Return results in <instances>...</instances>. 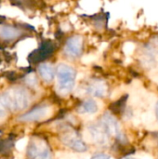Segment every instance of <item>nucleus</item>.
<instances>
[{
	"instance_id": "obj_16",
	"label": "nucleus",
	"mask_w": 158,
	"mask_h": 159,
	"mask_svg": "<svg viewBox=\"0 0 158 159\" xmlns=\"http://www.w3.org/2000/svg\"><path fill=\"white\" fill-rule=\"evenodd\" d=\"M56 157L58 159H83L82 156H77L75 154L67 152H58L56 154Z\"/></svg>"
},
{
	"instance_id": "obj_30",
	"label": "nucleus",
	"mask_w": 158,
	"mask_h": 159,
	"mask_svg": "<svg viewBox=\"0 0 158 159\" xmlns=\"http://www.w3.org/2000/svg\"><path fill=\"white\" fill-rule=\"evenodd\" d=\"M125 159H134V158H132V157H129V158H125Z\"/></svg>"
},
{
	"instance_id": "obj_15",
	"label": "nucleus",
	"mask_w": 158,
	"mask_h": 159,
	"mask_svg": "<svg viewBox=\"0 0 158 159\" xmlns=\"http://www.w3.org/2000/svg\"><path fill=\"white\" fill-rule=\"evenodd\" d=\"M0 13L8 17H16L20 15V10H19L16 7H3L0 8Z\"/></svg>"
},
{
	"instance_id": "obj_26",
	"label": "nucleus",
	"mask_w": 158,
	"mask_h": 159,
	"mask_svg": "<svg viewBox=\"0 0 158 159\" xmlns=\"http://www.w3.org/2000/svg\"><path fill=\"white\" fill-rule=\"evenodd\" d=\"M61 29H62L63 31H69L70 26H69L67 23H64V24H62V25H61Z\"/></svg>"
},
{
	"instance_id": "obj_19",
	"label": "nucleus",
	"mask_w": 158,
	"mask_h": 159,
	"mask_svg": "<svg viewBox=\"0 0 158 159\" xmlns=\"http://www.w3.org/2000/svg\"><path fill=\"white\" fill-rule=\"evenodd\" d=\"M27 144H28V138L25 137V138H22V139L19 140V141L16 143L15 147H16V149H17L18 151L22 152V151L26 148Z\"/></svg>"
},
{
	"instance_id": "obj_5",
	"label": "nucleus",
	"mask_w": 158,
	"mask_h": 159,
	"mask_svg": "<svg viewBox=\"0 0 158 159\" xmlns=\"http://www.w3.org/2000/svg\"><path fill=\"white\" fill-rule=\"evenodd\" d=\"M103 126L109 134H111L118 139H121V140L123 139V133H122L120 124L109 113L105 114L103 116Z\"/></svg>"
},
{
	"instance_id": "obj_23",
	"label": "nucleus",
	"mask_w": 158,
	"mask_h": 159,
	"mask_svg": "<svg viewBox=\"0 0 158 159\" xmlns=\"http://www.w3.org/2000/svg\"><path fill=\"white\" fill-rule=\"evenodd\" d=\"M122 89H115L114 90V92L112 93V95H111V99L112 100H116L117 98H119L120 96H121V94H122Z\"/></svg>"
},
{
	"instance_id": "obj_24",
	"label": "nucleus",
	"mask_w": 158,
	"mask_h": 159,
	"mask_svg": "<svg viewBox=\"0 0 158 159\" xmlns=\"http://www.w3.org/2000/svg\"><path fill=\"white\" fill-rule=\"evenodd\" d=\"M91 159H110V157L106 155H103V154H100V155H97L95 156L93 158Z\"/></svg>"
},
{
	"instance_id": "obj_21",
	"label": "nucleus",
	"mask_w": 158,
	"mask_h": 159,
	"mask_svg": "<svg viewBox=\"0 0 158 159\" xmlns=\"http://www.w3.org/2000/svg\"><path fill=\"white\" fill-rule=\"evenodd\" d=\"M7 108L0 100V123H3L7 117Z\"/></svg>"
},
{
	"instance_id": "obj_8",
	"label": "nucleus",
	"mask_w": 158,
	"mask_h": 159,
	"mask_svg": "<svg viewBox=\"0 0 158 159\" xmlns=\"http://www.w3.org/2000/svg\"><path fill=\"white\" fill-rule=\"evenodd\" d=\"M89 130L93 136L94 143H98L101 145H103L108 143V136H107V130L105 129L104 126H98L93 125L89 128Z\"/></svg>"
},
{
	"instance_id": "obj_7",
	"label": "nucleus",
	"mask_w": 158,
	"mask_h": 159,
	"mask_svg": "<svg viewBox=\"0 0 158 159\" xmlns=\"http://www.w3.org/2000/svg\"><path fill=\"white\" fill-rule=\"evenodd\" d=\"M61 141L65 145H67L76 151H84L86 149L83 142H81V140L77 137V135L74 131H70V132L65 133L61 137Z\"/></svg>"
},
{
	"instance_id": "obj_25",
	"label": "nucleus",
	"mask_w": 158,
	"mask_h": 159,
	"mask_svg": "<svg viewBox=\"0 0 158 159\" xmlns=\"http://www.w3.org/2000/svg\"><path fill=\"white\" fill-rule=\"evenodd\" d=\"M151 79L155 82L158 84V74L157 73H155V74H152L151 75Z\"/></svg>"
},
{
	"instance_id": "obj_13",
	"label": "nucleus",
	"mask_w": 158,
	"mask_h": 159,
	"mask_svg": "<svg viewBox=\"0 0 158 159\" xmlns=\"http://www.w3.org/2000/svg\"><path fill=\"white\" fill-rule=\"evenodd\" d=\"M98 110V105H97V102L92 100V99H88L86 100L82 105L80 106L79 108V112L84 115H88V116H90V115H93L97 112Z\"/></svg>"
},
{
	"instance_id": "obj_20",
	"label": "nucleus",
	"mask_w": 158,
	"mask_h": 159,
	"mask_svg": "<svg viewBox=\"0 0 158 159\" xmlns=\"http://www.w3.org/2000/svg\"><path fill=\"white\" fill-rule=\"evenodd\" d=\"M136 46L134 43L132 42H127L124 44V47H123V51L127 54V55H131L135 49Z\"/></svg>"
},
{
	"instance_id": "obj_17",
	"label": "nucleus",
	"mask_w": 158,
	"mask_h": 159,
	"mask_svg": "<svg viewBox=\"0 0 158 159\" xmlns=\"http://www.w3.org/2000/svg\"><path fill=\"white\" fill-rule=\"evenodd\" d=\"M82 138H83V141L86 143H94L93 136H92L89 129H86L83 130V132H82Z\"/></svg>"
},
{
	"instance_id": "obj_11",
	"label": "nucleus",
	"mask_w": 158,
	"mask_h": 159,
	"mask_svg": "<svg viewBox=\"0 0 158 159\" xmlns=\"http://www.w3.org/2000/svg\"><path fill=\"white\" fill-rule=\"evenodd\" d=\"M88 92L95 97H103L107 92V86L103 81H94L88 87Z\"/></svg>"
},
{
	"instance_id": "obj_2",
	"label": "nucleus",
	"mask_w": 158,
	"mask_h": 159,
	"mask_svg": "<svg viewBox=\"0 0 158 159\" xmlns=\"http://www.w3.org/2000/svg\"><path fill=\"white\" fill-rule=\"evenodd\" d=\"M75 78L74 70L66 64H60L57 68L56 91L60 96H66L74 88Z\"/></svg>"
},
{
	"instance_id": "obj_12",
	"label": "nucleus",
	"mask_w": 158,
	"mask_h": 159,
	"mask_svg": "<svg viewBox=\"0 0 158 159\" xmlns=\"http://www.w3.org/2000/svg\"><path fill=\"white\" fill-rule=\"evenodd\" d=\"M38 72L46 82H51L54 77V68L50 63L45 62L38 66Z\"/></svg>"
},
{
	"instance_id": "obj_29",
	"label": "nucleus",
	"mask_w": 158,
	"mask_h": 159,
	"mask_svg": "<svg viewBox=\"0 0 158 159\" xmlns=\"http://www.w3.org/2000/svg\"><path fill=\"white\" fill-rule=\"evenodd\" d=\"M156 116H157V118H158V102H156Z\"/></svg>"
},
{
	"instance_id": "obj_18",
	"label": "nucleus",
	"mask_w": 158,
	"mask_h": 159,
	"mask_svg": "<svg viewBox=\"0 0 158 159\" xmlns=\"http://www.w3.org/2000/svg\"><path fill=\"white\" fill-rule=\"evenodd\" d=\"M25 81H26V84L29 85L32 88H35L37 86L36 76H35V75L34 73H31V74L27 75L26 77H25Z\"/></svg>"
},
{
	"instance_id": "obj_27",
	"label": "nucleus",
	"mask_w": 158,
	"mask_h": 159,
	"mask_svg": "<svg viewBox=\"0 0 158 159\" xmlns=\"http://www.w3.org/2000/svg\"><path fill=\"white\" fill-rule=\"evenodd\" d=\"M141 159H154L151 156H149V155H144V157H142Z\"/></svg>"
},
{
	"instance_id": "obj_9",
	"label": "nucleus",
	"mask_w": 158,
	"mask_h": 159,
	"mask_svg": "<svg viewBox=\"0 0 158 159\" xmlns=\"http://www.w3.org/2000/svg\"><path fill=\"white\" fill-rule=\"evenodd\" d=\"M37 47V43L34 38H27L18 44V53L20 57H26L32 50Z\"/></svg>"
},
{
	"instance_id": "obj_6",
	"label": "nucleus",
	"mask_w": 158,
	"mask_h": 159,
	"mask_svg": "<svg viewBox=\"0 0 158 159\" xmlns=\"http://www.w3.org/2000/svg\"><path fill=\"white\" fill-rule=\"evenodd\" d=\"M82 46H83V39L81 36H73L71 37L64 48V52L67 56L75 58L77 57L82 50Z\"/></svg>"
},
{
	"instance_id": "obj_14",
	"label": "nucleus",
	"mask_w": 158,
	"mask_h": 159,
	"mask_svg": "<svg viewBox=\"0 0 158 159\" xmlns=\"http://www.w3.org/2000/svg\"><path fill=\"white\" fill-rule=\"evenodd\" d=\"M155 120H156V116L151 111L145 112V113L141 115V121H142V123H143L146 126L152 125L155 122Z\"/></svg>"
},
{
	"instance_id": "obj_3",
	"label": "nucleus",
	"mask_w": 158,
	"mask_h": 159,
	"mask_svg": "<svg viewBox=\"0 0 158 159\" xmlns=\"http://www.w3.org/2000/svg\"><path fill=\"white\" fill-rule=\"evenodd\" d=\"M30 159H51V155L47 143L38 138H34L28 149Z\"/></svg>"
},
{
	"instance_id": "obj_22",
	"label": "nucleus",
	"mask_w": 158,
	"mask_h": 159,
	"mask_svg": "<svg viewBox=\"0 0 158 159\" xmlns=\"http://www.w3.org/2000/svg\"><path fill=\"white\" fill-rule=\"evenodd\" d=\"M97 60V56L96 55H93V54H88V55H86L82 58L81 61L82 63L84 64H89L93 61H95Z\"/></svg>"
},
{
	"instance_id": "obj_28",
	"label": "nucleus",
	"mask_w": 158,
	"mask_h": 159,
	"mask_svg": "<svg viewBox=\"0 0 158 159\" xmlns=\"http://www.w3.org/2000/svg\"><path fill=\"white\" fill-rule=\"evenodd\" d=\"M71 20H72L73 22H74V21L76 20V18H74V16H71Z\"/></svg>"
},
{
	"instance_id": "obj_10",
	"label": "nucleus",
	"mask_w": 158,
	"mask_h": 159,
	"mask_svg": "<svg viewBox=\"0 0 158 159\" xmlns=\"http://www.w3.org/2000/svg\"><path fill=\"white\" fill-rule=\"evenodd\" d=\"M20 35V31L15 27L0 24V38L5 40L15 39Z\"/></svg>"
},
{
	"instance_id": "obj_4",
	"label": "nucleus",
	"mask_w": 158,
	"mask_h": 159,
	"mask_svg": "<svg viewBox=\"0 0 158 159\" xmlns=\"http://www.w3.org/2000/svg\"><path fill=\"white\" fill-rule=\"evenodd\" d=\"M54 109L51 106H42L37 107L31 112L19 117L20 121L32 122V121H44L52 116Z\"/></svg>"
},
{
	"instance_id": "obj_1",
	"label": "nucleus",
	"mask_w": 158,
	"mask_h": 159,
	"mask_svg": "<svg viewBox=\"0 0 158 159\" xmlns=\"http://www.w3.org/2000/svg\"><path fill=\"white\" fill-rule=\"evenodd\" d=\"M0 100L8 110L18 112L28 107L30 103V95L24 89L14 87L3 93L0 96Z\"/></svg>"
}]
</instances>
